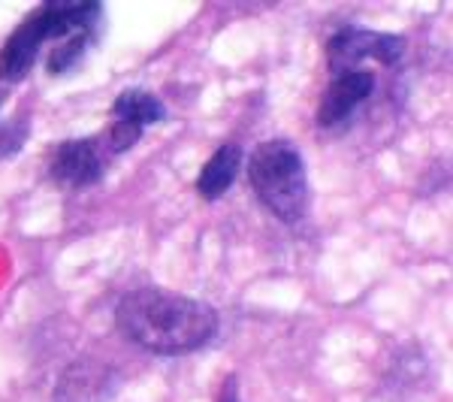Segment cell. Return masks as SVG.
I'll use <instances>...</instances> for the list:
<instances>
[{"instance_id": "obj_10", "label": "cell", "mask_w": 453, "mask_h": 402, "mask_svg": "<svg viewBox=\"0 0 453 402\" xmlns=\"http://www.w3.org/2000/svg\"><path fill=\"white\" fill-rule=\"evenodd\" d=\"M94 43V34H73L58 40V46L49 55V73L52 76H67L70 70H76L88 55V46Z\"/></svg>"}, {"instance_id": "obj_3", "label": "cell", "mask_w": 453, "mask_h": 402, "mask_svg": "<svg viewBox=\"0 0 453 402\" xmlns=\"http://www.w3.org/2000/svg\"><path fill=\"white\" fill-rule=\"evenodd\" d=\"M248 182L257 200L284 224H299L309 212V173L294 143H260L248 158Z\"/></svg>"}, {"instance_id": "obj_8", "label": "cell", "mask_w": 453, "mask_h": 402, "mask_svg": "<svg viewBox=\"0 0 453 402\" xmlns=\"http://www.w3.org/2000/svg\"><path fill=\"white\" fill-rule=\"evenodd\" d=\"M242 160H245L242 145L224 143L221 149L203 164L200 179H196V194H200L203 200H221L233 188L239 170H242Z\"/></svg>"}, {"instance_id": "obj_2", "label": "cell", "mask_w": 453, "mask_h": 402, "mask_svg": "<svg viewBox=\"0 0 453 402\" xmlns=\"http://www.w3.org/2000/svg\"><path fill=\"white\" fill-rule=\"evenodd\" d=\"M100 19H104L100 4H42L0 49V82H21L31 73L42 43L64 40L73 34H97Z\"/></svg>"}, {"instance_id": "obj_11", "label": "cell", "mask_w": 453, "mask_h": 402, "mask_svg": "<svg viewBox=\"0 0 453 402\" xmlns=\"http://www.w3.org/2000/svg\"><path fill=\"white\" fill-rule=\"evenodd\" d=\"M142 136V128L134 121H124V119H115L112 128L106 130V136L100 143H104V149L109 151V158L112 155H121V151H130L136 143H140Z\"/></svg>"}, {"instance_id": "obj_7", "label": "cell", "mask_w": 453, "mask_h": 402, "mask_svg": "<svg viewBox=\"0 0 453 402\" xmlns=\"http://www.w3.org/2000/svg\"><path fill=\"white\" fill-rule=\"evenodd\" d=\"M372 91H375V73L363 67L333 76V82L326 85L318 106V128H342L372 97Z\"/></svg>"}, {"instance_id": "obj_5", "label": "cell", "mask_w": 453, "mask_h": 402, "mask_svg": "<svg viewBox=\"0 0 453 402\" xmlns=\"http://www.w3.org/2000/svg\"><path fill=\"white\" fill-rule=\"evenodd\" d=\"M121 378L109 363L104 360H73L61 372L55 387V402H109L119 390Z\"/></svg>"}, {"instance_id": "obj_1", "label": "cell", "mask_w": 453, "mask_h": 402, "mask_svg": "<svg viewBox=\"0 0 453 402\" xmlns=\"http://www.w3.org/2000/svg\"><path fill=\"white\" fill-rule=\"evenodd\" d=\"M115 324L124 339L160 357H181L206 348L218 333V312L200 299L160 288H136L121 297Z\"/></svg>"}, {"instance_id": "obj_9", "label": "cell", "mask_w": 453, "mask_h": 402, "mask_svg": "<svg viewBox=\"0 0 453 402\" xmlns=\"http://www.w3.org/2000/svg\"><path fill=\"white\" fill-rule=\"evenodd\" d=\"M112 119H124L134 121L145 130L149 124H160L166 119V106L160 104L157 94L151 91H140V88H130V91H121L112 104Z\"/></svg>"}, {"instance_id": "obj_6", "label": "cell", "mask_w": 453, "mask_h": 402, "mask_svg": "<svg viewBox=\"0 0 453 402\" xmlns=\"http://www.w3.org/2000/svg\"><path fill=\"white\" fill-rule=\"evenodd\" d=\"M109 151L104 143L85 136V140H67L58 145L52 158V179L67 188H88L97 185L106 173Z\"/></svg>"}, {"instance_id": "obj_4", "label": "cell", "mask_w": 453, "mask_h": 402, "mask_svg": "<svg viewBox=\"0 0 453 402\" xmlns=\"http://www.w3.org/2000/svg\"><path fill=\"white\" fill-rule=\"evenodd\" d=\"M402 55H405V36L363 31V27H345L326 43V67L333 76L360 70L363 61H378L384 67H393L402 61Z\"/></svg>"}, {"instance_id": "obj_12", "label": "cell", "mask_w": 453, "mask_h": 402, "mask_svg": "<svg viewBox=\"0 0 453 402\" xmlns=\"http://www.w3.org/2000/svg\"><path fill=\"white\" fill-rule=\"evenodd\" d=\"M218 402H242V399H239V382H236V375H226L224 378L221 397H218Z\"/></svg>"}]
</instances>
